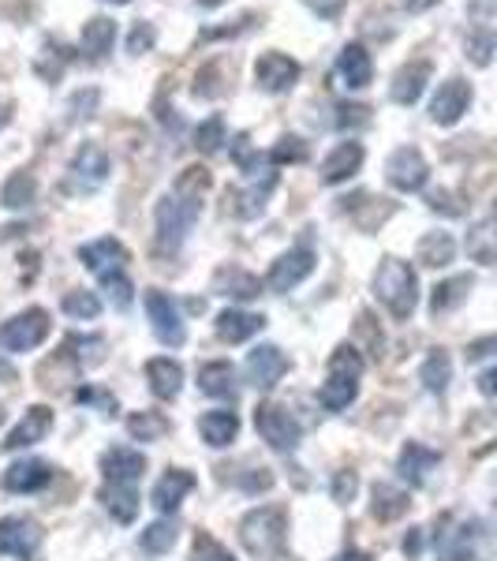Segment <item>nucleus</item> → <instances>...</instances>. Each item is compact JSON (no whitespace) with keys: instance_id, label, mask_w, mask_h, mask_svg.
<instances>
[{"instance_id":"864d4df0","label":"nucleus","mask_w":497,"mask_h":561,"mask_svg":"<svg viewBox=\"0 0 497 561\" xmlns=\"http://www.w3.org/2000/svg\"><path fill=\"white\" fill-rule=\"evenodd\" d=\"M303 158H307V147H303V139H296V135L281 139L274 147V153H269V161H277V165H285V161H303Z\"/></svg>"},{"instance_id":"473e14b6","label":"nucleus","mask_w":497,"mask_h":561,"mask_svg":"<svg viewBox=\"0 0 497 561\" xmlns=\"http://www.w3.org/2000/svg\"><path fill=\"white\" fill-rule=\"evenodd\" d=\"M419 382L430 389V393H446L449 382H453V359L441 348H434L419 367Z\"/></svg>"},{"instance_id":"13d9d810","label":"nucleus","mask_w":497,"mask_h":561,"mask_svg":"<svg viewBox=\"0 0 497 561\" xmlns=\"http://www.w3.org/2000/svg\"><path fill=\"white\" fill-rule=\"evenodd\" d=\"M404 554H408V558L423 554V528H412L408 536H404Z\"/></svg>"},{"instance_id":"20e7f679","label":"nucleus","mask_w":497,"mask_h":561,"mask_svg":"<svg viewBox=\"0 0 497 561\" xmlns=\"http://www.w3.org/2000/svg\"><path fill=\"white\" fill-rule=\"evenodd\" d=\"M434 550H438V561H486V554H490V531H486L483 520L456 524L453 531L434 536Z\"/></svg>"},{"instance_id":"f8f14e48","label":"nucleus","mask_w":497,"mask_h":561,"mask_svg":"<svg viewBox=\"0 0 497 561\" xmlns=\"http://www.w3.org/2000/svg\"><path fill=\"white\" fill-rule=\"evenodd\" d=\"M300 79V65L285 53H262L255 60V83L266 90V94H288Z\"/></svg>"},{"instance_id":"6e6552de","label":"nucleus","mask_w":497,"mask_h":561,"mask_svg":"<svg viewBox=\"0 0 497 561\" xmlns=\"http://www.w3.org/2000/svg\"><path fill=\"white\" fill-rule=\"evenodd\" d=\"M314 266H319V255H314L307 243H300V248H292V251H285L281 259L269 266V274H266V288L269 293H292V288H300L307 277L314 274Z\"/></svg>"},{"instance_id":"f704fd0d","label":"nucleus","mask_w":497,"mask_h":561,"mask_svg":"<svg viewBox=\"0 0 497 561\" xmlns=\"http://www.w3.org/2000/svg\"><path fill=\"white\" fill-rule=\"evenodd\" d=\"M34 198H38V180L31 173L8 176L4 192H0V203H4L8 210H26V206H34Z\"/></svg>"},{"instance_id":"39448f33","label":"nucleus","mask_w":497,"mask_h":561,"mask_svg":"<svg viewBox=\"0 0 497 561\" xmlns=\"http://www.w3.org/2000/svg\"><path fill=\"white\" fill-rule=\"evenodd\" d=\"M255 431L269 449H277V454L300 449V438H303V427L296 423V415L288 412L285 404H274V401L255 409Z\"/></svg>"},{"instance_id":"09e8293b","label":"nucleus","mask_w":497,"mask_h":561,"mask_svg":"<svg viewBox=\"0 0 497 561\" xmlns=\"http://www.w3.org/2000/svg\"><path fill=\"white\" fill-rule=\"evenodd\" d=\"M467 57L483 68L490 65V57H494V31L490 26H478L475 34H467Z\"/></svg>"},{"instance_id":"6ab92c4d","label":"nucleus","mask_w":497,"mask_h":561,"mask_svg":"<svg viewBox=\"0 0 497 561\" xmlns=\"http://www.w3.org/2000/svg\"><path fill=\"white\" fill-rule=\"evenodd\" d=\"M53 427V409H45V404H34V409H26V415L12 427L8 434L4 449L8 454H15V449H26V446H38V442L49 434Z\"/></svg>"},{"instance_id":"a18cd8bd","label":"nucleus","mask_w":497,"mask_h":561,"mask_svg":"<svg viewBox=\"0 0 497 561\" xmlns=\"http://www.w3.org/2000/svg\"><path fill=\"white\" fill-rule=\"evenodd\" d=\"M363 356H359L351 345H340L337 352L330 356V375H340V378H359L363 375Z\"/></svg>"},{"instance_id":"8fccbe9b","label":"nucleus","mask_w":497,"mask_h":561,"mask_svg":"<svg viewBox=\"0 0 497 561\" xmlns=\"http://www.w3.org/2000/svg\"><path fill=\"white\" fill-rule=\"evenodd\" d=\"M363 124H370V108L367 105H348V102L337 105V121H333V128H337V131L363 128Z\"/></svg>"},{"instance_id":"2eb2a0df","label":"nucleus","mask_w":497,"mask_h":561,"mask_svg":"<svg viewBox=\"0 0 497 561\" xmlns=\"http://www.w3.org/2000/svg\"><path fill=\"white\" fill-rule=\"evenodd\" d=\"M467 105H472V87H467L464 79H446L430 102V121L449 128V124H456L460 116L467 113Z\"/></svg>"},{"instance_id":"c03bdc74","label":"nucleus","mask_w":497,"mask_h":561,"mask_svg":"<svg viewBox=\"0 0 497 561\" xmlns=\"http://www.w3.org/2000/svg\"><path fill=\"white\" fill-rule=\"evenodd\" d=\"M224 142H229V139H224V121H221V116H210V121H203L195 128V147L203 153H217Z\"/></svg>"},{"instance_id":"0e129e2a","label":"nucleus","mask_w":497,"mask_h":561,"mask_svg":"<svg viewBox=\"0 0 497 561\" xmlns=\"http://www.w3.org/2000/svg\"><path fill=\"white\" fill-rule=\"evenodd\" d=\"M333 561H370V558L363 554V550H345V554H337Z\"/></svg>"},{"instance_id":"052dcab7","label":"nucleus","mask_w":497,"mask_h":561,"mask_svg":"<svg viewBox=\"0 0 497 561\" xmlns=\"http://www.w3.org/2000/svg\"><path fill=\"white\" fill-rule=\"evenodd\" d=\"M494 382H497V370H494V367H486V370H483V378H478V389H483L486 397H494Z\"/></svg>"},{"instance_id":"de8ad7c7","label":"nucleus","mask_w":497,"mask_h":561,"mask_svg":"<svg viewBox=\"0 0 497 561\" xmlns=\"http://www.w3.org/2000/svg\"><path fill=\"white\" fill-rule=\"evenodd\" d=\"M232 161H236V165H240L247 176L269 173V169H262V153L251 150V139H247V135H236V142H232Z\"/></svg>"},{"instance_id":"338daca9","label":"nucleus","mask_w":497,"mask_h":561,"mask_svg":"<svg viewBox=\"0 0 497 561\" xmlns=\"http://www.w3.org/2000/svg\"><path fill=\"white\" fill-rule=\"evenodd\" d=\"M4 124H8V105L0 102V128H4Z\"/></svg>"},{"instance_id":"5fc2aeb1","label":"nucleus","mask_w":497,"mask_h":561,"mask_svg":"<svg viewBox=\"0 0 497 561\" xmlns=\"http://www.w3.org/2000/svg\"><path fill=\"white\" fill-rule=\"evenodd\" d=\"M356 491H359L356 472H337V476H333V502H351Z\"/></svg>"},{"instance_id":"cd10ccee","label":"nucleus","mask_w":497,"mask_h":561,"mask_svg":"<svg viewBox=\"0 0 497 561\" xmlns=\"http://www.w3.org/2000/svg\"><path fill=\"white\" fill-rule=\"evenodd\" d=\"M213 293L232 296V300H255V296L262 293V285H258L255 274H247V270L224 266V270H217V277H213Z\"/></svg>"},{"instance_id":"a878e982","label":"nucleus","mask_w":497,"mask_h":561,"mask_svg":"<svg viewBox=\"0 0 497 561\" xmlns=\"http://www.w3.org/2000/svg\"><path fill=\"white\" fill-rule=\"evenodd\" d=\"M262 325H266V319L255 311H236V307H229V311L217 314V333H221V341H229V345L251 341L255 333H262Z\"/></svg>"},{"instance_id":"a211bd4d","label":"nucleus","mask_w":497,"mask_h":561,"mask_svg":"<svg viewBox=\"0 0 497 561\" xmlns=\"http://www.w3.org/2000/svg\"><path fill=\"white\" fill-rule=\"evenodd\" d=\"M79 262H83L90 274L102 277V274H108V270H124V262H128V248L113 237H102V240L83 243V248H79Z\"/></svg>"},{"instance_id":"ddd939ff","label":"nucleus","mask_w":497,"mask_h":561,"mask_svg":"<svg viewBox=\"0 0 497 561\" xmlns=\"http://www.w3.org/2000/svg\"><path fill=\"white\" fill-rule=\"evenodd\" d=\"M243 370H247V382L258 389V393H269L277 382L285 378L288 370V356L277 345H258L255 352L247 356V364H243Z\"/></svg>"},{"instance_id":"4be33fe9","label":"nucleus","mask_w":497,"mask_h":561,"mask_svg":"<svg viewBox=\"0 0 497 561\" xmlns=\"http://www.w3.org/2000/svg\"><path fill=\"white\" fill-rule=\"evenodd\" d=\"M198 434H203V442L213 449L232 446L236 434H240V415L229 412V409H213V412L198 415Z\"/></svg>"},{"instance_id":"e433bc0d","label":"nucleus","mask_w":497,"mask_h":561,"mask_svg":"<svg viewBox=\"0 0 497 561\" xmlns=\"http://www.w3.org/2000/svg\"><path fill=\"white\" fill-rule=\"evenodd\" d=\"M404 510H408V494L396 491L390 483H378L374 486V502H370V513H374L378 520H396L404 517Z\"/></svg>"},{"instance_id":"680f3d73","label":"nucleus","mask_w":497,"mask_h":561,"mask_svg":"<svg viewBox=\"0 0 497 561\" xmlns=\"http://www.w3.org/2000/svg\"><path fill=\"white\" fill-rule=\"evenodd\" d=\"M434 4H438V0H404L408 12H427V8H434Z\"/></svg>"},{"instance_id":"1a4fd4ad","label":"nucleus","mask_w":497,"mask_h":561,"mask_svg":"<svg viewBox=\"0 0 497 561\" xmlns=\"http://www.w3.org/2000/svg\"><path fill=\"white\" fill-rule=\"evenodd\" d=\"M108 173H113V161H108V153L97 147V142H83L79 153L71 158V176H68V187L71 192H97V187L105 184Z\"/></svg>"},{"instance_id":"b1692460","label":"nucleus","mask_w":497,"mask_h":561,"mask_svg":"<svg viewBox=\"0 0 497 561\" xmlns=\"http://www.w3.org/2000/svg\"><path fill=\"white\" fill-rule=\"evenodd\" d=\"M359 169H363V147L348 139L322 161V180L325 184H345V180L356 176Z\"/></svg>"},{"instance_id":"2f4dec72","label":"nucleus","mask_w":497,"mask_h":561,"mask_svg":"<svg viewBox=\"0 0 497 561\" xmlns=\"http://www.w3.org/2000/svg\"><path fill=\"white\" fill-rule=\"evenodd\" d=\"M102 505L120 524H131L135 517H139V486H113L108 483L102 491Z\"/></svg>"},{"instance_id":"3c124183","label":"nucleus","mask_w":497,"mask_h":561,"mask_svg":"<svg viewBox=\"0 0 497 561\" xmlns=\"http://www.w3.org/2000/svg\"><path fill=\"white\" fill-rule=\"evenodd\" d=\"M97 102H102V94H97V90H79V94L68 102V121L71 124H76V121H90V116H94V108H97Z\"/></svg>"},{"instance_id":"774afa93","label":"nucleus","mask_w":497,"mask_h":561,"mask_svg":"<svg viewBox=\"0 0 497 561\" xmlns=\"http://www.w3.org/2000/svg\"><path fill=\"white\" fill-rule=\"evenodd\" d=\"M113 4H128V0H113Z\"/></svg>"},{"instance_id":"58836bf2","label":"nucleus","mask_w":497,"mask_h":561,"mask_svg":"<svg viewBox=\"0 0 497 561\" xmlns=\"http://www.w3.org/2000/svg\"><path fill=\"white\" fill-rule=\"evenodd\" d=\"M467 255H472L475 262H483V266H490L494 262V221L490 217L475 221V229L467 232Z\"/></svg>"},{"instance_id":"49530a36","label":"nucleus","mask_w":497,"mask_h":561,"mask_svg":"<svg viewBox=\"0 0 497 561\" xmlns=\"http://www.w3.org/2000/svg\"><path fill=\"white\" fill-rule=\"evenodd\" d=\"M192 561H236V558H232V550L221 547L210 531H198L192 542Z\"/></svg>"},{"instance_id":"4468645a","label":"nucleus","mask_w":497,"mask_h":561,"mask_svg":"<svg viewBox=\"0 0 497 561\" xmlns=\"http://www.w3.org/2000/svg\"><path fill=\"white\" fill-rule=\"evenodd\" d=\"M102 472H105V483H113V486H139L142 472H147V457H142L139 449L113 446L102 454Z\"/></svg>"},{"instance_id":"9b49d317","label":"nucleus","mask_w":497,"mask_h":561,"mask_svg":"<svg viewBox=\"0 0 497 561\" xmlns=\"http://www.w3.org/2000/svg\"><path fill=\"white\" fill-rule=\"evenodd\" d=\"M385 180L396 187V192H419L423 184L430 180V165L415 147H401L393 150V158L385 161Z\"/></svg>"},{"instance_id":"7ed1b4c3","label":"nucleus","mask_w":497,"mask_h":561,"mask_svg":"<svg viewBox=\"0 0 497 561\" xmlns=\"http://www.w3.org/2000/svg\"><path fill=\"white\" fill-rule=\"evenodd\" d=\"M285 536H288V513L281 505H258V510H251L240 524L243 547H247L258 561H269V558L281 554Z\"/></svg>"},{"instance_id":"c9c22d12","label":"nucleus","mask_w":497,"mask_h":561,"mask_svg":"<svg viewBox=\"0 0 497 561\" xmlns=\"http://www.w3.org/2000/svg\"><path fill=\"white\" fill-rule=\"evenodd\" d=\"M274 187H277V173H266L262 176V187L255 184V187H247V192L236 195V214L243 217V221H251V217H258L262 210H266Z\"/></svg>"},{"instance_id":"c85d7f7f","label":"nucleus","mask_w":497,"mask_h":561,"mask_svg":"<svg viewBox=\"0 0 497 561\" xmlns=\"http://www.w3.org/2000/svg\"><path fill=\"white\" fill-rule=\"evenodd\" d=\"M415 259H419L423 266H430V270L449 266V262L456 259V240L449 237V232H427V237L419 240V251H415Z\"/></svg>"},{"instance_id":"4d7b16f0","label":"nucleus","mask_w":497,"mask_h":561,"mask_svg":"<svg viewBox=\"0 0 497 561\" xmlns=\"http://www.w3.org/2000/svg\"><path fill=\"white\" fill-rule=\"evenodd\" d=\"M76 401H83V404H102L105 415H116V412H113V409H116V401H113L108 393H97V389H79Z\"/></svg>"},{"instance_id":"7c9ffc66","label":"nucleus","mask_w":497,"mask_h":561,"mask_svg":"<svg viewBox=\"0 0 497 561\" xmlns=\"http://www.w3.org/2000/svg\"><path fill=\"white\" fill-rule=\"evenodd\" d=\"M359 393V378H340V375H330L325 386L319 389V401L325 412H345Z\"/></svg>"},{"instance_id":"79ce46f5","label":"nucleus","mask_w":497,"mask_h":561,"mask_svg":"<svg viewBox=\"0 0 497 561\" xmlns=\"http://www.w3.org/2000/svg\"><path fill=\"white\" fill-rule=\"evenodd\" d=\"M60 307H65L68 319H79V322H90V319H97V314H102V300H97L94 293H86V288H79V293H68Z\"/></svg>"},{"instance_id":"dca6fc26","label":"nucleus","mask_w":497,"mask_h":561,"mask_svg":"<svg viewBox=\"0 0 497 561\" xmlns=\"http://www.w3.org/2000/svg\"><path fill=\"white\" fill-rule=\"evenodd\" d=\"M441 465V454L430 446H423V442H408V446L401 449V460H396V472L408 486H427L430 483V472Z\"/></svg>"},{"instance_id":"e2e57ef3","label":"nucleus","mask_w":497,"mask_h":561,"mask_svg":"<svg viewBox=\"0 0 497 561\" xmlns=\"http://www.w3.org/2000/svg\"><path fill=\"white\" fill-rule=\"evenodd\" d=\"M12 378H15V367L8 364L4 356H0V382H12Z\"/></svg>"},{"instance_id":"72a5a7b5","label":"nucleus","mask_w":497,"mask_h":561,"mask_svg":"<svg viewBox=\"0 0 497 561\" xmlns=\"http://www.w3.org/2000/svg\"><path fill=\"white\" fill-rule=\"evenodd\" d=\"M472 285H475L472 277H453V280H441V285L430 293V311H434V314H446V311H453L456 304H464V300H467V293H472Z\"/></svg>"},{"instance_id":"4c0bfd02","label":"nucleus","mask_w":497,"mask_h":561,"mask_svg":"<svg viewBox=\"0 0 497 561\" xmlns=\"http://www.w3.org/2000/svg\"><path fill=\"white\" fill-rule=\"evenodd\" d=\"M65 352L68 359H76L79 367H94L102 364V352H105V341L102 337H83V333H71V337H65Z\"/></svg>"},{"instance_id":"c756f323","label":"nucleus","mask_w":497,"mask_h":561,"mask_svg":"<svg viewBox=\"0 0 497 561\" xmlns=\"http://www.w3.org/2000/svg\"><path fill=\"white\" fill-rule=\"evenodd\" d=\"M113 42H116V23L113 20H105V15H97V20H90L83 26V34H79V45H83V53L86 57H105L108 49H113Z\"/></svg>"},{"instance_id":"423d86ee","label":"nucleus","mask_w":497,"mask_h":561,"mask_svg":"<svg viewBox=\"0 0 497 561\" xmlns=\"http://www.w3.org/2000/svg\"><path fill=\"white\" fill-rule=\"evenodd\" d=\"M142 304H147V319L153 325V337H158L161 345H169V348L184 345L187 330H184V319H180V307H176L173 296L161 293V288H147Z\"/></svg>"},{"instance_id":"aec40b11","label":"nucleus","mask_w":497,"mask_h":561,"mask_svg":"<svg viewBox=\"0 0 497 561\" xmlns=\"http://www.w3.org/2000/svg\"><path fill=\"white\" fill-rule=\"evenodd\" d=\"M53 483V468L45 460H15L4 472V491L12 494H38Z\"/></svg>"},{"instance_id":"6e6d98bb","label":"nucleus","mask_w":497,"mask_h":561,"mask_svg":"<svg viewBox=\"0 0 497 561\" xmlns=\"http://www.w3.org/2000/svg\"><path fill=\"white\" fill-rule=\"evenodd\" d=\"M258 476H247V479H240V486L247 494H258V491H269V486H274V472H269V468H255Z\"/></svg>"},{"instance_id":"5701e85b","label":"nucleus","mask_w":497,"mask_h":561,"mask_svg":"<svg viewBox=\"0 0 497 561\" xmlns=\"http://www.w3.org/2000/svg\"><path fill=\"white\" fill-rule=\"evenodd\" d=\"M147 382H150L153 397H161V401H176L180 389H184V367L169 356H158L147 364Z\"/></svg>"},{"instance_id":"603ef678","label":"nucleus","mask_w":497,"mask_h":561,"mask_svg":"<svg viewBox=\"0 0 497 561\" xmlns=\"http://www.w3.org/2000/svg\"><path fill=\"white\" fill-rule=\"evenodd\" d=\"M153 42H158V31H153V23H135L131 34H128V53H131V57H142V53L153 49Z\"/></svg>"},{"instance_id":"412c9836","label":"nucleus","mask_w":497,"mask_h":561,"mask_svg":"<svg viewBox=\"0 0 497 561\" xmlns=\"http://www.w3.org/2000/svg\"><path fill=\"white\" fill-rule=\"evenodd\" d=\"M198 389L206 397H217V401H236L240 386H236V370H232L229 359H213V364L198 367Z\"/></svg>"},{"instance_id":"a19ab883","label":"nucleus","mask_w":497,"mask_h":561,"mask_svg":"<svg viewBox=\"0 0 497 561\" xmlns=\"http://www.w3.org/2000/svg\"><path fill=\"white\" fill-rule=\"evenodd\" d=\"M128 434H131V438H139V442H158L161 434H169V420H165V415H158V412H139V415H131V420H128Z\"/></svg>"},{"instance_id":"393cba45","label":"nucleus","mask_w":497,"mask_h":561,"mask_svg":"<svg viewBox=\"0 0 497 561\" xmlns=\"http://www.w3.org/2000/svg\"><path fill=\"white\" fill-rule=\"evenodd\" d=\"M337 76H340V83H345L348 90H363L370 83V76H374V65H370V53L359 42H351V45L340 49Z\"/></svg>"},{"instance_id":"f03ea898","label":"nucleus","mask_w":497,"mask_h":561,"mask_svg":"<svg viewBox=\"0 0 497 561\" xmlns=\"http://www.w3.org/2000/svg\"><path fill=\"white\" fill-rule=\"evenodd\" d=\"M374 296L385 304V311H390L396 322H408L415 314V304H419V277H415V270L408 262L385 259L374 274Z\"/></svg>"},{"instance_id":"bb28decb","label":"nucleus","mask_w":497,"mask_h":561,"mask_svg":"<svg viewBox=\"0 0 497 561\" xmlns=\"http://www.w3.org/2000/svg\"><path fill=\"white\" fill-rule=\"evenodd\" d=\"M427 83H430V65L427 60H415V65L396 71L390 94H393L396 105H415L423 98V90H427Z\"/></svg>"},{"instance_id":"37998d69","label":"nucleus","mask_w":497,"mask_h":561,"mask_svg":"<svg viewBox=\"0 0 497 561\" xmlns=\"http://www.w3.org/2000/svg\"><path fill=\"white\" fill-rule=\"evenodd\" d=\"M102 285H105L108 300L120 307V311H128L135 300V285L128 280V274H124V270H108V274H102Z\"/></svg>"},{"instance_id":"ea45409f","label":"nucleus","mask_w":497,"mask_h":561,"mask_svg":"<svg viewBox=\"0 0 497 561\" xmlns=\"http://www.w3.org/2000/svg\"><path fill=\"white\" fill-rule=\"evenodd\" d=\"M173 542H176V520H158L139 536V547L147 550V554H169Z\"/></svg>"},{"instance_id":"0eeeda50","label":"nucleus","mask_w":497,"mask_h":561,"mask_svg":"<svg viewBox=\"0 0 497 561\" xmlns=\"http://www.w3.org/2000/svg\"><path fill=\"white\" fill-rule=\"evenodd\" d=\"M45 337H49V311H42V307H31V311L15 314V319L0 325V348L4 352H31Z\"/></svg>"},{"instance_id":"f257e3e1","label":"nucleus","mask_w":497,"mask_h":561,"mask_svg":"<svg viewBox=\"0 0 497 561\" xmlns=\"http://www.w3.org/2000/svg\"><path fill=\"white\" fill-rule=\"evenodd\" d=\"M210 187V173L206 169H184L176 187L158 203V243L176 251L180 243L192 237L195 221L203 217V192Z\"/></svg>"},{"instance_id":"69168bd1","label":"nucleus","mask_w":497,"mask_h":561,"mask_svg":"<svg viewBox=\"0 0 497 561\" xmlns=\"http://www.w3.org/2000/svg\"><path fill=\"white\" fill-rule=\"evenodd\" d=\"M224 0H195V8H203V12H210V8H221Z\"/></svg>"},{"instance_id":"bf43d9fd","label":"nucleus","mask_w":497,"mask_h":561,"mask_svg":"<svg viewBox=\"0 0 497 561\" xmlns=\"http://www.w3.org/2000/svg\"><path fill=\"white\" fill-rule=\"evenodd\" d=\"M494 348H497V341L494 337H483V341H475V345L467 348V359H486Z\"/></svg>"},{"instance_id":"9d476101","label":"nucleus","mask_w":497,"mask_h":561,"mask_svg":"<svg viewBox=\"0 0 497 561\" xmlns=\"http://www.w3.org/2000/svg\"><path fill=\"white\" fill-rule=\"evenodd\" d=\"M42 547V528L31 517H4L0 520V554L15 561H34Z\"/></svg>"},{"instance_id":"f3484780","label":"nucleus","mask_w":497,"mask_h":561,"mask_svg":"<svg viewBox=\"0 0 497 561\" xmlns=\"http://www.w3.org/2000/svg\"><path fill=\"white\" fill-rule=\"evenodd\" d=\"M192 491H195V476L184 472V468H169V472L153 483L150 502H153V510H158V513L173 517V513L180 510V502H184V494H192Z\"/></svg>"}]
</instances>
